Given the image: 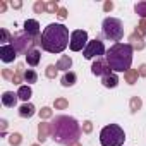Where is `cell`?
<instances>
[{
    "mask_svg": "<svg viewBox=\"0 0 146 146\" xmlns=\"http://www.w3.org/2000/svg\"><path fill=\"white\" fill-rule=\"evenodd\" d=\"M136 31H137L141 36H143V35H146V19H141V21H139V24H137Z\"/></svg>",
    "mask_w": 146,
    "mask_h": 146,
    "instance_id": "836d02e7",
    "label": "cell"
},
{
    "mask_svg": "<svg viewBox=\"0 0 146 146\" xmlns=\"http://www.w3.org/2000/svg\"><path fill=\"white\" fill-rule=\"evenodd\" d=\"M26 35H29L31 38H40V23L36 19H28L24 23V29H23Z\"/></svg>",
    "mask_w": 146,
    "mask_h": 146,
    "instance_id": "8fae6325",
    "label": "cell"
},
{
    "mask_svg": "<svg viewBox=\"0 0 146 146\" xmlns=\"http://www.w3.org/2000/svg\"><path fill=\"white\" fill-rule=\"evenodd\" d=\"M88 41H90V40H88V31H84V29H76V31L70 33V43H69V46H70L72 52H81V50L86 48Z\"/></svg>",
    "mask_w": 146,
    "mask_h": 146,
    "instance_id": "ba28073f",
    "label": "cell"
},
{
    "mask_svg": "<svg viewBox=\"0 0 146 146\" xmlns=\"http://www.w3.org/2000/svg\"><path fill=\"white\" fill-rule=\"evenodd\" d=\"M31 146H40V144H31Z\"/></svg>",
    "mask_w": 146,
    "mask_h": 146,
    "instance_id": "b9f144b4",
    "label": "cell"
},
{
    "mask_svg": "<svg viewBox=\"0 0 146 146\" xmlns=\"http://www.w3.org/2000/svg\"><path fill=\"white\" fill-rule=\"evenodd\" d=\"M11 7H12V9H21V7H23V2H21V0H12V2H11Z\"/></svg>",
    "mask_w": 146,
    "mask_h": 146,
    "instance_id": "f35d334b",
    "label": "cell"
},
{
    "mask_svg": "<svg viewBox=\"0 0 146 146\" xmlns=\"http://www.w3.org/2000/svg\"><path fill=\"white\" fill-rule=\"evenodd\" d=\"M132 53L134 50L129 43H115L107 50L105 60L113 72H127L132 64Z\"/></svg>",
    "mask_w": 146,
    "mask_h": 146,
    "instance_id": "3957f363",
    "label": "cell"
},
{
    "mask_svg": "<svg viewBox=\"0 0 146 146\" xmlns=\"http://www.w3.org/2000/svg\"><path fill=\"white\" fill-rule=\"evenodd\" d=\"M14 76H16V70H12V69H2V78L4 79H7V81L12 83Z\"/></svg>",
    "mask_w": 146,
    "mask_h": 146,
    "instance_id": "4dcf8cb0",
    "label": "cell"
},
{
    "mask_svg": "<svg viewBox=\"0 0 146 146\" xmlns=\"http://www.w3.org/2000/svg\"><path fill=\"white\" fill-rule=\"evenodd\" d=\"M102 84H103L105 88H117V84H119V76L115 74V72H110V74H107V76L102 78Z\"/></svg>",
    "mask_w": 146,
    "mask_h": 146,
    "instance_id": "ac0fdd59",
    "label": "cell"
},
{
    "mask_svg": "<svg viewBox=\"0 0 146 146\" xmlns=\"http://www.w3.org/2000/svg\"><path fill=\"white\" fill-rule=\"evenodd\" d=\"M91 72L95 76H107V74H110L112 72V69H110V65L107 64V60L105 58H96L95 62H93V65H91Z\"/></svg>",
    "mask_w": 146,
    "mask_h": 146,
    "instance_id": "9c48e42d",
    "label": "cell"
},
{
    "mask_svg": "<svg viewBox=\"0 0 146 146\" xmlns=\"http://www.w3.org/2000/svg\"><path fill=\"white\" fill-rule=\"evenodd\" d=\"M36 81H38L36 70H33V69H26V72H24V83H28V86H29V84H35Z\"/></svg>",
    "mask_w": 146,
    "mask_h": 146,
    "instance_id": "603a6c76",
    "label": "cell"
},
{
    "mask_svg": "<svg viewBox=\"0 0 146 146\" xmlns=\"http://www.w3.org/2000/svg\"><path fill=\"white\" fill-rule=\"evenodd\" d=\"M17 95H19V100H23L24 103H28V102H29V98L33 96V90H31V86L24 84V86H19Z\"/></svg>",
    "mask_w": 146,
    "mask_h": 146,
    "instance_id": "ffe728a7",
    "label": "cell"
},
{
    "mask_svg": "<svg viewBox=\"0 0 146 146\" xmlns=\"http://www.w3.org/2000/svg\"><path fill=\"white\" fill-rule=\"evenodd\" d=\"M124 141H125V132L117 124H108L100 132L102 146H122Z\"/></svg>",
    "mask_w": 146,
    "mask_h": 146,
    "instance_id": "277c9868",
    "label": "cell"
},
{
    "mask_svg": "<svg viewBox=\"0 0 146 146\" xmlns=\"http://www.w3.org/2000/svg\"><path fill=\"white\" fill-rule=\"evenodd\" d=\"M81 129H83L84 134H91V132H93V122H91V120H84L83 125H81Z\"/></svg>",
    "mask_w": 146,
    "mask_h": 146,
    "instance_id": "d6a6232c",
    "label": "cell"
},
{
    "mask_svg": "<svg viewBox=\"0 0 146 146\" xmlns=\"http://www.w3.org/2000/svg\"><path fill=\"white\" fill-rule=\"evenodd\" d=\"M57 16H58L60 19H65V17L69 16V12H67V9H65V7H60V9H58V12H57Z\"/></svg>",
    "mask_w": 146,
    "mask_h": 146,
    "instance_id": "d590c367",
    "label": "cell"
},
{
    "mask_svg": "<svg viewBox=\"0 0 146 146\" xmlns=\"http://www.w3.org/2000/svg\"><path fill=\"white\" fill-rule=\"evenodd\" d=\"M57 69L58 70H64V72H69V69L72 67V58L69 55H60V58L57 60Z\"/></svg>",
    "mask_w": 146,
    "mask_h": 146,
    "instance_id": "d6986e66",
    "label": "cell"
},
{
    "mask_svg": "<svg viewBox=\"0 0 146 146\" xmlns=\"http://www.w3.org/2000/svg\"><path fill=\"white\" fill-rule=\"evenodd\" d=\"M102 31L107 40H112L117 43L124 38V24L117 17H105L103 24H102Z\"/></svg>",
    "mask_w": 146,
    "mask_h": 146,
    "instance_id": "8992f818",
    "label": "cell"
},
{
    "mask_svg": "<svg viewBox=\"0 0 146 146\" xmlns=\"http://www.w3.org/2000/svg\"><path fill=\"white\" fill-rule=\"evenodd\" d=\"M76 81H78V76H76V72H72V70L64 72V76H62V79H60V83H62V86H64V88H70V86H74V84H76Z\"/></svg>",
    "mask_w": 146,
    "mask_h": 146,
    "instance_id": "2e32d148",
    "label": "cell"
},
{
    "mask_svg": "<svg viewBox=\"0 0 146 146\" xmlns=\"http://www.w3.org/2000/svg\"><path fill=\"white\" fill-rule=\"evenodd\" d=\"M52 139L58 144L69 146L70 143L79 141L81 137V124L70 115H57L52 122Z\"/></svg>",
    "mask_w": 146,
    "mask_h": 146,
    "instance_id": "6da1fadb",
    "label": "cell"
},
{
    "mask_svg": "<svg viewBox=\"0 0 146 146\" xmlns=\"http://www.w3.org/2000/svg\"><path fill=\"white\" fill-rule=\"evenodd\" d=\"M9 143H11V146H19V144L23 143V136H21L19 132H12V134L9 136Z\"/></svg>",
    "mask_w": 146,
    "mask_h": 146,
    "instance_id": "83f0119b",
    "label": "cell"
},
{
    "mask_svg": "<svg viewBox=\"0 0 146 146\" xmlns=\"http://www.w3.org/2000/svg\"><path fill=\"white\" fill-rule=\"evenodd\" d=\"M38 115H40L41 120H48V119L53 117V110H52L50 107H43L41 110H38Z\"/></svg>",
    "mask_w": 146,
    "mask_h": 146,
    "instance_id": "484cf974",
    "label": "cell"
},
{
    "mask_svg": "<svg viewBox=\"0 0 146 146\" xmlns=\"http://www.w3.org/2000/svg\"><path fill=\"white\" fill-rule=\"evenodd\" d=\"M40 60H41V53H40L38 48H35V50H31V52L26 53V62H28V65L36 67V65L40 64Z\"/></svg>",
    "mask_w": 146,
    "mask_h": 146,
    "instance_id": "e0dca14e",
    "label": "cell"
},
{
    "mask_svg": "<svg viewBox=\"0 0 146 146\" xmlns=\"http://www.w3.org/2000/svg\"><path fill=\"white\" fill-rule=\"evenodd\" d=\"M7 125H9V122H7L5 119H0V131H2V134H5V131H7Z\"/></svg>",
    "mask_w": 146,
    "mask_h": 146,
    "instance_id": "74e56055",
    "label": "cell"
},
{
    "mask_svg": "<svg viewBox=\"0 0 146 146\" xmlns=\"http://www.w3.org/2000/svg\"><path fill=\"white\" fill-rule=\"evenodd\" d=\"M141 107H143V100H141V96H131V100H129V110H131V113H137L139 110H141Z\"/></svg>",
    "mask_w": 146,
    "mask_h": 146,
    "instance_id": "44dd1931",
    "label": "cell"
},
{
    "mask_svg": "<svg viewBox=\"0 0 146 146\" xmlns=\"http://www.w3.org/2000/svg\"><path fill=\"white\" fill-rule=\"evenodd\" d=\"M134 11H136V14H137L141 19H146V0L137 2V4L134 5Z\"/></svg>",
    "mask_w": 146,
    "mask_h": 146,
    "instance_id": "cb8c5ba5",
    "label": "cell"
},
{
    "mask_svg": "<svg viewBox=\"0 0 146 146\" xmlns=\"http://www.w3.org/2000/svg\"><path fill=\"white\" fill-rule=\"evenodd\" d=\"M57 74H58L57 65H53V64L46 65V69H45V76H46L48 79H55V78H57Z\"/></svg>",
    "mask_w": 146,
    "mask_h": 146,
    "instance_id": "d4e9b609",
    "label": "cell"
},
{
    "mask_svg": "<svg viewBox=\"0 0 146 146\" xmlns=\"http://www.w3.org/2000/svg\"><path fill=\"white\" fill-rule=\"evenodd\" d=\"M0 33H2V40H0V41H2V45H9L7 41H12V35L5 28H2V31H0Z\"/></svg>",
    "mask_w": 146,
    "mask_h": 146,
    "instance_id": "1f68e13d",
    "label": "cell"
},
{
    "mask_svg": "<svg viewBox=\"0 0 146 146\" xmlns=\"http://www.w3.org/2000/svg\"><path fill=\"white\" fill-rule=\"evenodd\" d=\"M50 136H52V124L46 122V120H40V124H38V141L45 143Z\"/></svg>",
    "mask_w": 146,
    "mask_h": 146,
    "instance_id": "7c38bea8",
    "label": "cell"
},
{
    "mask_svg": "<svg viewBox=\"0 0 146 146\" xmlns=\"http://www.w3.org/2000/svg\"><path fill=\"white\" fill-rule=\"evenodd\" d=\"M103 11H105V12L113 11V2H112V0H107V2L103 4Z\"/></svg>",
    "mask_w": 146,
    "mask_h": 146,
    "instance_id": "e575fe53",
    "label": "cell"
},
{
    "mask_svg": "<svg viewBox=\"0 0 146 146\" xmlns=\"http://www.w3.org/2000/svg\"><path fill=\"white\" fill-rule=\"evenodd\" d=\"M69 146H83V144H81V141H74V143H70Z\"/></svg>",
    "mask_w": 146,
    "mask_h": 146,
    "instance_id": "60d3db41",
    "label": "cell"
},
{
    "mask_svg": "<svg viewBox=\"0 0 146 146\" xmlns=\"http://www.w3.org/2000/svg\"><path fill=\"white\" fill-rule=\"evenodd\" d=\"M70 43L69 28L58 23L48 24L41 33V48L48 53H62Z\"/></svg>",
    "mask_w": 146,
    "mask_h": 146,
    "instance_id": "7a4b0ae2",
    "label": "cell"
},
{
    "mask_svg": "<svg viewBox=\"0 0 146 146\" xmlns=\"http://www.w3.org/2000/svg\"><path fill=\"white\" fill-rule=\"evenodd\" d=\"M5 9H7V4L2 0V2H0V12H5Z\"/></svg>",
    "mask_w": 146,
    "mask_h": 146,
    "instance_id": "ab89813d",
    "label": "cell"
},
{
    "mask_svg": "<svg viewBox=\"0 0 146 146\" xmlns=\"http://www.w3.org/2000/svg\"><path fill=\"white\" fill-rule=\"evenodd\" d=\"M105 53H107V50H105V45H103V41H102L100 38H95V40L88 41L86 48L83 50V55H84V58H88V60L102 58V55H105Z\"/></svg>",
    "mask_w": 146,
    "mask_h": 146,
    "instance_id": "52a82bcc",
    "label": "cell"
},
{
    "mask_svg": "<svg viewBox=\"0 0 146 146\" xmlns=\"http://www.w3.org/2000/svg\"><path fill=\"white\" fill-rule=\"evenodd\" d=\"M11 45L16 48L17 53H28L31 50H35L38 45H41V36L40 38H31L29 35H26L24 31H16L12 35V41Z\"/></svg>",
    "mask_w": 146,
    "mask_h": 146,
    "instance_id": "5b68a950",
    "label": "cell"
},
{
    "mask_svg": "<svg viewBox=\"0 0 146 146\" xmlns=\"http://www.w3.org/2000/svg\"><path fill=\"white\" fill-rule=\"evenodd\" d=\"M58 4H57V0H50V2H46V12L48 14H57L58 12Z\"/></svg>",
    "mask_w": 146,
    "mask_h": 146,
    "instance_id": "f546056e",
    "label": "cell"
},
{
    "mask_svg": "<svg viewBox=\"0 0 146 146\" xmlns=\"http://www.w3.org/2000/svg\"><path fill=\"white\" fill-rule=\"evenodd\" d=\"M33 11H35L36 14H43V12H46V2L36 0V2H35V5H33Z\"/></svg>",
    "mask_w": 146,
    "mask_h": 146,
    "instance_id": "f1b7e54d",
    "label": "cell"
},
{
    "mask_svg": "<svg viewBox=\"0 0 146 146\" xmlns=\"http://www.w3.org/2000/svg\"><path fill=\"white\" fill-rule=\"evenodd\" d=\"M17 100H19V95L14 93V91H5L2 95V105L7 107V108H14L17 105Z\"/></svg>",
    "mask_w": 146,
    "mask_h": 146,
    "instance_id": "5bb4252c",
    "label": "cell"
},
{
    "mask_svg": "<svg viewBox=\"0 0 146 146\" xmlns=\"http://www.w3.org/2000/svg\"><path fill=\"white\" fill-rule=\"evenodd\" d=\"M129 45L132 46V50H137V52H139V50H144V46H146L143 36H141L137 31H134V33L129 35Z\"/></svg>",
    "mask_w": 146,
    "mask_h": 146,
    "instance_id": "4fadbf2b",
    "label": "cell"
},
{
    "mask_svg": "<svg viewBox=\"0 0 146 146\" xmlns=\"http://www.w3.org/2000/svg\"><path fill=\"white\" fill-rule=\"evenodd\" d=\"M0 58H2V62L9 64V62H14L17 58V52L16 48L9 43V45H2L0 46Z\"/></svg>",
    "mask_w": 146,
    "mask_h": 146,
    "instance_id": "30bf717a",
    "label": "cell"
},
{
    "mask_svg": "<svg viewBox=\"0 0 146 146\" xmlns=\"http://www.w3.org/2000/svg\"><path fill=\"white\" fill-rule=\"evenodd\" d=\"M53 107H55V110H65L69 107V100H65V98H55Z\"/></svg>",
    "mask_w": 146,
    "mask_h": 146,
    "instance_id": "4316f807",
    "label": "cell"
},
{
    "mask_svg": "<svg viewBox=\"0 0 146 146\" xmlns=\"http://www.w3.org/2000/svg\"><path fill=\"white\" fill-rule=\"evenodd\" d=\"M137 78H139L137 69H129L127 72H124V79H125V83H127V84H131V86L137 83Z\"/></svg>",
    "mask_w": 146,
    "mask_h": 146,
    "instance_id": "7402d4cb",
    "label": "cell"
},
{
    "mask_svg": "<svg viewBox=\"0 0 146 146\" xmlns=\"http://www.w3.org/2000/svg\"><path fill=\"white\" fill-rule=\"evenodd\" d=\"M137 72H139V78H146V64H141L137 67Z\"/></svg>",
    "mask_w": 146,
    "mask_h": 146,
    "instance_id": "8d00e7d4",
    "label": "cell"
},
{
    "mask_svg": "<svg viewBox=\"0 0 146 146\" xmlns=\"http://www.w3.org/2000/svg\"><path fill=\"white\" fill-rule=\"evenodd\" d=\"M36 113V108H35V105L33 103H23L21 107H19V117L21 119H31L33 115Z\"/></svg>",
    "mask_w": 146,
    "mask_h": 146,
    "instance_id": "9a60e30c",
    "label": "cell"
}]
</instances>
